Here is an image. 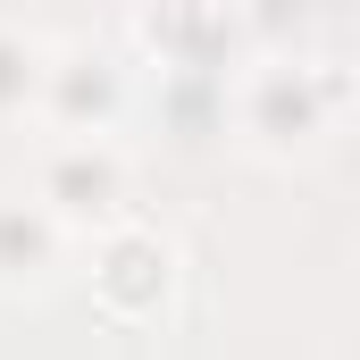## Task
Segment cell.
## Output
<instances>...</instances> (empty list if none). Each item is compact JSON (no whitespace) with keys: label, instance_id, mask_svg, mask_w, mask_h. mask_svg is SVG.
I'll use <instances>...</instances> for the list:
<instances>
[{"label":"cell","instance_id":"6da1fadb","mask_svg":"<svg viewBox=\"0 0 360 360\" xmlns=\"http://www.w3.org/2000/svg\"><path fill=\"white\" fill-rule=\"evenodd\" d=\"M92 285H101V302H109L117 319H151V310L168 302V285H176V252H168L151 226H109Z\"/></svg>","mask_w":360,"mask_h":360},{"label":"cell","instance_id":"7a4b0ae2","mask_svg":"<svg viewBox=\"0 0 360 360\" xmlns=\"http://www.w3.org/2000/svg\"><path fill=\"white\" fill-rule=\"evenodd\" d=\"M327 101H335V84H327L319 68L269 59V68L252 76V92H243V117H252V134H260V143H302V134L327 117Z\"/></svg>","mask_w":360,"mask_h":360},{"label":"cell","instance_id":"3957f363","mask_svg":"<svg viewBox=\"0 0 360 360\" xmlns=\"http://www.w3.org/2000/svg\"><path fill=\"white\" fill-rule=\"evenodd\" d=\"M117 193H126V168H117V151H101L92 134H76V143L51 160V176H42V201H59L68 218L117 210Z\"/></svg>","mask_w":360,"mask_h":360},{"label":"cell","instance_id":"277c9868","mask_svg":"<svg viewBox=\"0 0 360 360\" xmlns=\"http://www.w3.org/2000/svg\"><path fill=\"white\" fill-rule=\"evenodd\" d=\"M143 34L160 42V59L201 68V59H210V42L226 34V8H218V0H160V8L143 17Z\"/></svg>","mask_w":360,"mask_h":360},{"label":"cell","instance_id":"5b68a950","mask_svg":"<svg viewBox=\"0 0 360 360\" xmlns=\"http://www.w3.org/2000/svg\"><path fill=\"white\" fill-rule=\"evenodd\" d=\"M51 243H59V226H51L42 210L0 201V276H34L42 260H51Z\"/></svg>","mask_w":360,"mask_h":360},{"label":"cell","instance_id":"8992f818","mask_svg":"<svg viewBox=\"0 0 360 360\" xmlns=\"http://www.w3.org/2000/svg\"><path fill=\"white\" fill-rule=\"evenodd\" d=\"M51 68H34V42H17V34H0V109H17L25 92L42 84Z\"/></svg>","mask_w":360,"mask_h":360}]
</instances>
